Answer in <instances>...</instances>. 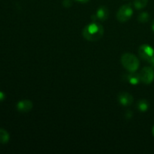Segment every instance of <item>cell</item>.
Wrapping results in <instances>:
<instances>
[{
  "mask_svg": "<svg viewBox=\"0 0 154 154\" xmlns=\"http://www.w3.org/2000/svg\"><path fill=\"white\" fill-rule=\"evenodd\" d=\"M82 33L84 38L87 41L95 42L99 40L103 36L104 29L100 23L93 21L84 27Z\"/></svg>",
  "mask_w": 154,
  "mask_h": 154,
  "instance_id": "1",
  "label": "cell"
},
{
  "mask_svg": "<svg viewBox=\"0 0 154 154\" xmlns=\"http://www.w3.org/2000/svg\"><path fill=\"white\" fill-rule=\"evenodd\" d=\"M121 63L123 67L129 72H135L139 67L138 59L130 53H126L122 56Z\"/></svg>",
  "mask_w": 154,
  "mask_h": 154,
  "instance_id": "2",
  "label": "cell"
},
{
  "mask_svg": "<svg viewBox=\"0 0 154 154\" xmlns=\"http://www.w3.org/2000/svg\"><path fill=\"white\" fill-rule=\"evenodd\" d=\"M132 14H133V10L132 5L130 4H126L119 8L117 13V18L120 22L125 23L132 17Z\"/></svg>",
  "mask_w": 154,
  "mask_h": 154,
  "instance_id": "3",
  "label": "cell"
},
{
  "mask_svg": "<svg viewBox=\"0 0 154 154\" xmlns=\"http://www.w3.org/2000/svg\"><path fill=\"white\" fill-rule=\"evenodd\" d=\"M138 75H139L141 82L145 84H151L154 80V70L152 66L151 67L146 66L143 68Z\"/></svg>",
  "mask_w": 154,
  "mask_h": 154,
  "instance_id": "4",
  "label": "cell"
},
{
  "mask_svg": "<svg viewBox=\"0 0 154 154\" xmlns=\"http://www.w3.org/2000/svg\"><path fill=\"white\" fill-rule=\"evenodd\" d=\"M138 54L142 60L149 63L154 57V50L150 45H142L138 48Z\"/></svg>",
  "mask_w": 154,
  "mask_h": 154,
  "instance_id": "5",
  "label": "cell"
},
{
  "mask_svg": "<svg viewBox=\"0 0 154 154\" xmlns=\"http://www.w3.org/2000/svg\"><path fill=\"white\" fill-rule=\"evenodd\" d=\"M108 15H109V11L108 9L105 6H101L100 8L97 9L96 13L92 15L91 19L94 22L97 21H104L108 19Z\"/></svg>",
  "mask_w": 154,
  "mask_h": 154,
  "instance_id": "6",
  "label": "cell"
},
{
  "mask_svg": "<svg viewBox=\"0 0 154 154\" xmlns=\"http://www.w3.org/2000/svg\"><path fill=\"white\" fill-rule=\"evenodd\" d=\"M117 99H118L119 103L124 107L130 106L133 102V97L132 95L129 94V93H126V92L120 93L118 95Z\"/></svg>",
  "mask_w": 154,
  "mask_h": 154,
  "instance_id": "7",
  "label": "cell"
},
{
  "mask_svg": "<svg viewBox=\"0 0 154 154\" xmlns=\"http://www.w3.org/2000/svg\"><path fill=\"white\" fill-rule=\"evenodd\" d=\"M32 102L28 99L21 100L17 104V109L21 113H28L32 108Z\"/></svg>",
  "mask_w": 154,
  "mask_h": 154,
  "instance_id": "8",
  "label": "cell"
},
{
  "mask_svg": "<svg viewBox=\"0 0 154 154\" xmlns=\"http://www.w3.org/2000/svg\"><path fill=\"white\" fill-rule=\"evenodd\" d=\"M124 77L125 80L132 85H137L139 84V82H141L139 75L135 72H129V74L124 75Z\"/></svg>",
  "mask_w": 154,
  "mask_h": 154,
  "instance_id": "9",
  "label": "cell"
},
{
  "mask_svg": "<svg viewBox=\"0 0 154 154\" xmlns=\"http://www.w3.org/2000/svg\"><path fill=\"white\" fill-rule=\"evenodd\" d=\"M137 108L141 112H145L149 108V102L146 99H141L137 103Z\"/></svg>",
  "mask_w": 154,
  "mask_h": 154,
  "instance_id": "10",
  "label": "cell"
},
{
  "mask_svg": "<svg viewBox=\"0 0 154 154\" xmlns=\"http://www.w3.org/2000/svg\"><path fill=\"white\" fill-rule=\"evenodd\" d=\"M10 139L8 132L4 129H0V144H7Z\"/></svg>",
  "mask_w": 154,
  "mask_h": 154,
  "instance_id": "11",
  "label": "cell"
},
{
  "mask_svg": "<svg viewBox=\"0 0 154 154\" xmlns=\"http://www.w3.org/2000/svg\"><path fill=\"white\" fill-rule=\"evenodd\" d=\"M147 3H148V0H135L134 6L137 10H141L147 6Z\"/></svg>",
  "mask_w": 154,
  "mask_h": 154,
  "instance_id": "12",
  "label": "cell"
},
{
  "mask_svg": "<svg viewBox=\"0 0 154 154\" xmlns=\"http://www.w3.org/2000/svg\"><path fill=\"white\" fill-rule=\"evenodd\" d=\"M149 19H150V16L147 12H142L138 17V20L140 23H147L148 22Z\"/></svg>",
  "mask_w": 154,
  "mask_h": 154,
  "instance_id": "13",
  "label": "cell"
},
{
  "mask_svg": "<svg viewBox=\"0 0 154 154\" xmlns=\"http://www.w3.org/2000/svg\"><path fill=\"white\" fill-rule=\"evenodd\" d=\"M63 5L65 8H69L72 5V0H63Z\"/></svg>",
  "mask_w": 154,
  "mask_h": 154,
  "instance_id": "14",
  "label": "cell"
},
{
  "mask_svg": "<svg viewBox=\"0 0 154 154\" xmlns=\"http://www.w3.org/2000/svg\"><path fill=\"white\" fill-rule=\"evenodd\" d=\"M5 99V93L3 92L0 91V102L4 101Z\"/></svg>",
  "mask_w": 154,
  "mask_h": 154,
  "instance_id": "15",
  "label": "cell"
},
{
  "mask_svg": "<svg viewBox=\"0 0 154 154\" xmlns=\"http://www.w3.org/2000/svg\"><path fill=\"white\" fill-rule=\"evenodd\" d=\"M126 118H127V119L132 118V111H128L127 113H126Z\"/></svg>",
  "mask_w": 154,
  "mask_h": 154,
  "instance_id": "16",
  "label": "cell"
},
{
  "mask_svg": "<svg viewBox=\"0 0 154 154\" xmlns=\"http://www.w3.org/2000/svg\"><path fill=\"white\" fill-rule=\"evenodd\" d=\"M75 1L78 2H80V3H87V2H88L90 0H75Z\"/></svg>",
  "mask_w": 154,
  "mask_h": 154,
  "instance_id": "17",
  "label": "cell"
},
{
  "mask_svg": "<svg viewBox=\"0 0 154 154\" xmlns=\"http://www.w3.org/2000/svg\"><path fill=\"white\" fill-rule=\"evenodd\" d=\"M149 63H150V64L151 65L152 67H154V57H153V59H151V60H150V61L149 62Z\"/></svg>",
  "mask_w": 154,
  "mask_h": 154,
  "instance_id": "18",
  "label": "cell"
},
{
  "mask_svg": "<svg viewBox=\"0 0 154 154\" xmlns=\"http://www.w3.org/2000/svg\"><path fill=\"white\" fill-rule=\"evenodd\" d=\"M152 29H153V32H154V20H153V24H152Z\"/></svg>",
  "mask_w": 154,
  "mask_h": 154,
  "instance_id": "19",
  "label": "cell"
},
{
  "mask_svg": "<svg viewBox=\"0 0 154 154\" xmlns=\"http://www.w3.org/2000/svg\"><path fill=\"white\" fill-rule=\"evenodd\" d=\"M152 132H153V136H154V126H153V129H152Z\"/></svg>",
  "mask_w": 154,
  "mask_h": 154,
  "instance_id": "20",
  "label": "cell"
}]
</instances>
